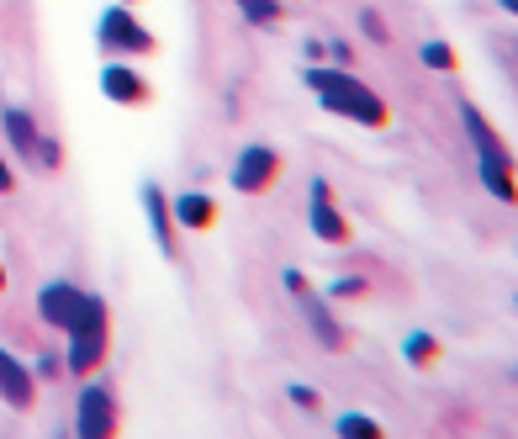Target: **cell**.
<instances>
[{"label":"cell","mask_w":518,"mask_h":439,"mask_svg":"<svg viewBox=\"0 0 518 439\" xmlns=\"http://www.w3.org/2000/svg\"><path fill=\"white\" fill-rule=\"evenodd\" d=\"M307 85L323 96L328 112H339L349 122H365V127H386V101L370 85H360L355 75H339V69H307Z\"/></svg>","instance_id":"obj_1"},{"label":"cell","mask_w":518,"mask_h":439,"mask_svg":"<svg viewBox=\"0 0 518 439\" xmlns=\"http://www.w3.org/2000/svg\"><path fill=\"white\" fill-rule=\"evenodd\" d=\"M69 334V355L64 365H74V376H90L106 360V302L101 297H80V313L64 328Z\"/></svg>","instance_id":"obj_2"},{"label":"cell","mask_w":518,"mask_h":439,"mask_svg":"<svg viewBox=\"0 0 518 439\" xmlns=\"http://www.w3.org/2000/svg\"><path fill=\"white\" fill-rule=\"evenodd\" d=\"M101 43L117 53V59H122V53H154V32H148L133 11L111 6V11L101 16Z\"/></svg>","instance_id":"obj_3"},{"label":"cell","mask_w":518,"mask_h":439,"mask_svg":"<svg viewBox=\"0 0 518 439\" xmlns=\"http://www.w3.org/2000/svg\"><path fill=\"white\" fill-rule=\"evenodd\" d=\"M74 429H80L85 439H106L111 429H117V397H111L106 387H85L80 392V413H74Z\"/></svg>","instance_id":"obj_4"},{"label":"cell","mask_w":518,"mask_h":439,"mask_svg":"<svg viewBox=\"0 0 518 439\" xmlns=\"http://www.w3.org/2000/svg\"><path fill=\"white\" fill-rule=\"evenodd\" d=\"M275 175H281V154H275V149H265V143H254V149H244V159L233 164V186L244 191V196L265 191Z\"/></svg>","instance_id":"obj_5"},{"label":"cell","mask_w":518,"mask_h":439,"mask_svg":"<svg viewBox=\"0 0 518 439\" xmlns=\"http://www.w3.org/2000/svg\"><path fill=\"white\" fill-rule=\"evenodd\" d=\"M37 313H43L48 328H69L74 313H80V291H74V281H53L37 291Z\"/></svg>","instance_id":"obj_6"},{"label":"cell","mask_w":518,"mask_h":439,"mask_svg":"<svg viewBox=\"0 0 518 439\" xmlns=\"http://www.w3.org/2000/svg\"><path fill=\"white\" fill-rule=\"evenodd\" d=\"M312 233H318V239H328V244H349V223L333 212L328 180H318V186H312Z\"/></svg>","instance_id":"obj_7"},{"label":"cell","mask_w":518,"mask_h":439,"mask_svg":"<svg viewBox=\"0 0 518 439\" xmlns=\"http://www.w3.org/2000/svg\"><path fill=\"white\" fill-rule=\"evenodd\" d=\"M0 397H6L11 408H32V371L11 350H0Z\"/></svg>","instance_id":"obj_8"},{"label":"cell","mask_w":518,"mask_h":439,"mask_svg":"<svg viewBox=\"0 0 518 439\" xmlns=\"http://www.w3.org/2000/svg\"><path fill=\"white\" fill-rule=\"evenodd\" d=\"M101 90H106L111 101H122V106H143V101H148V85H143L127 64H111L106 75H101Z\"/></svg>","instance_id":"obj_9"},{"label":"cell","mask_w":518,"mask_h":439,"mask_svg":"<svg viewBox=\"0 0 518 439\" xmlns=\"http://www.w3.org/2000/svg\"><path fill=\"white\" fill-rule=\"evenodd\" d=\"M143 201H148V223H154V239L164 254H175V223H170V201H164L159 186H143Z\"/></svg>","instance_id":"obj_10"},{"label":"cell","mask_w":518,"mask_h":439,"mask_svg":"<svg viewBox=\"0 0 518 439\" xmlns=\"http://www.w3.org/2000/svg\"><path fill=\"white\" fill-rule=\"evenodd\" d=\"M6 138H11V149L16 154H37V122L22 112V106H6Z\"/></svg>","instance_id":"obj_11"},{"label":"cell","mask_w":518,"mask_h":439,"mask_svg":"<svg viewBox=\"0 0 518 439\" xmlns=\"http://www.w3.org/2000/svg\"><path fill=\"white\" fill-rule=\"evenodd\" d=\"M460 117H466V133L476 138V149H481V159H508V154H503V138L492 133V127H487V117H481L476 106H466V112H460Z\"/></svg>","instance_id":"obj_12"},{"label":"cell","mask_w":518,"mask_h":439,"mask_svg":"<svg viewBox=\"0 0 518 439\" xmlns=\"http://www.w3.org/2000/svg\"><path fill=\"white\" fill-rule=\"evenodd\" d=\"M175 217H180L185 228H207L217 212H212V201H207V196H175Z\"/></svg>","instance_id":"obj_13"},{"label":"cell","mask_w":518,"mask_h":439,"mask_svg":"<svg viewBox=\"0 0 518 439\" xmlns=\"http://www.w3.org/2000/svg\"><path fill=\"white\" fill-rule=\"evenodd\" d=\"M307 318H312V334H318V339L328 344V350H339V344H344V328H339V323L328 318V307L307 297Z\"/></svg>","instance_id":"obj_14"},{"label":"cell","mask_w":518,"mask_h":439,"mask_svg":"<svg viewBox=\"0 0 518 439\" xmlns=\"http://www.w3.org/2000/svg\"><path fill=\"white\" fill-rule=\"evenodd\" d=\"M481 180L503 196V201H513V170H508V159H481Z\"/></svg>","instance_id":"obj_15"},{"label":"cell","mask_w":518,"mask_h":439,"mask_svg":"<svg viewBox=\"0 0 518 439\" xmlns=\"http://www.w3.org/2000/svg\"><path fill=\"white\" fill-rule=\"evenodd\" d=\"M238 6H244V16H249L254 27H275V16H281L275 0H238Z\"/></svg>","instance_id":"obj_16"},{"label":"cell","mask_w":518,"mask_h":439,"mask_svg":"<svg viewBox=\"0 0 518 439\" xmlns=\"http://www.w3.org/2000/svg\"><path fill=\"white\" fill-rule=\"evenodd\" d=\"M407 360H418V365H434L439 360V344L429 334H407Z\"/></svg>","instance_id":"obj_17"},{"label":"cell","mask_w":518,"mask_h":439,"mask_svg":"<svg viewBox=\"0 0 518 439\" xmlns=\"http://www.w3.org/2000/svg\"><path fill=\"white\" fill-rule=\"evenodd\" d=\"M423 64H429V69H444V75H450V69H455V48H444V43H423Z\"/></svg>","instance_id":"obj_18"},{"label":"cell","mask_w":518,"mask_h":439,"mask_svg":"<svg viewBox=\"0 0 518 439\" xmlns=\"http://www.w3.org/2000/svg\"><path fill=\"white\" fill-rule=\"evenodd\" d=\"M339 434H349V439H376L381 429L370 424V418H344V424H339Z\"/></svg>","instance_id":"obj_19"},{"label":"cell","mask_w":518,"mask_h":439,"mask_svg":"<svg viewBox=\"0 0 518 439\" xmlns=\"http://www.w3.org/2000/svg\"><path fill=\"white\" fill-rule=\"evenodd\" d=\"M291 402H296L302 413H318V408H323V397L312 392V387H291Z\"/></svg>","instance_id":"obj_20"},{"label":"cell","mask_w":518,"mask_h":439,"mask_svg":"<svg viewBox=\"0 0 518 439\" xmlns=\"http://www.w3.org/2000/svg\"><path fill=\"white\" fill-rule=\"evenodd\" d=\"M333 297H365V281H360V276H344V281H333Z\"/></svg>","instance_id":"obj_21"},{"label":"cell","mask_w":518,"mask_h":439,"mask_svg":"<svg viewBox=\"0 0 518 439\" xmlns=\"http://www.w3.org/2000/svg\"><path fill=\"white\" fill-rule=\"evenodd\" d=\"M360 27H365L376 43H386V27H381V16H376V11H365V16H360Z\"/></svg>","instance_id":"obj_22"},{"label":"cell","mask_w":518,"mask_h":439,"mask_svg":"<svg viewBox=\"0 0 518 439\" xmlns=\"http://www.w3.org/2000/svg\"><path fill=\"white\" fill-rule=\"evenodd\" d=\"M11 186H16V180H11V170H6V159H0V196H6Z\"/></svg>","instance_id":"obj_23"},{"label":"cell","mask_w":518,"mask_h":439,"mask_svg":"<svg viewBox=\"0 0 518 439\" xmlns=\"http://www.w3.org/2000/svg\"><path fill=\"white\" fill-rule=\"evenodd\" d=\"M0 286H6V265H0Z\"/></svg>","instance_id":"obj_24"}]
</instances>
